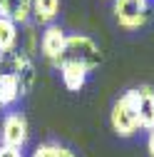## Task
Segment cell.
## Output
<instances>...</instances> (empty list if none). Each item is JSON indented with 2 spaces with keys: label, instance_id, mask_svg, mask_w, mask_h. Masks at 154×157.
<instances>
[{
  "label": "cell",
  "instance_id": "4fadbf2b",
  "mask_svg": "<svg viewBox=\"0 0 154 157\" xmlns=\"http://www.w3.org/2000/svg\"><path fill=\"white\" fill-rule=\"evenodd\" d=\"M32 157H60V145L55 142H42L32 150Z\"/></svg>",
  "mask_w": 154,
  "mask_h": 157
},
{
  "label": "cell",
  "instance_id": "5b68a950",
  "mask_svg": "<svg viewBox=\"0 0 154 157\" xmlns=\"http://www.w3.org/2000/svg\"><path fill=\"white\" fill-rule=\"evenodd\" d=\"M65 45H67V33L60 25H47L42 37H40V52L45 55V60L50 65H60L62 63V55H65Z\"/></svg>",
  "mask_w": 154,
  "mask_h": 157
},
{
  "label": "cell",
  "instance_id": "30bf717a",
  "mask_svg": "<svg viewBox=\"0 0 154 157\" xmlns=\"http://www.w3.org/2000/svg\"><path fill=\"white\" fill-rule=\"evenodd\" d=\"M17 97H23V92H20V85H17L15 75L3 70L0 72V110L10 107L13 102H17Z\"/></svg>",
  "mask_w": 154,
  "mask_h": 157
},
{
  "label": "cell",
  "instance_id": "8992f818",
  "mask_svg": "<svg viewBox=\"0 0 154 157\" xmlns=\"http://www.w3.org/2000/svg\"><path fill=\"white\" fill-rule=\"evenodd\" d=\"M0 135H3V145L15 147V150H23L25 142H28V135H30V127H28L25 115H23V112H10V115H5Z\"/></svg>",
  "mask_w": 154,
  "mask_h": 157
},
{
  "label": "cell",
  "instance_id": "2e32d148",
  "mask_svg": "<svg viewBox=\"0 0 154 157\" xmlns=\"http://www.w3.org/2000/svg\"><path fill=\"white\" fill-rule=\"evenodd\" d=\"M60 157H75V152H70L67 147H60Z\"/></svg>",
  "mask_w": 154,
  "mask_h": 157
},
{
  "label": "cell",
  "instance_id": "8fae6325",
  "mask_svg": "<svg viewBox=\"0 0 154 157\" xmlns=\"http://www.w3.org/2000/svg\"><path fill=\"white\" fill-rule=\"evenodd\" d=\"M60 15V0H32V17L37 25H52Z\"/></svg>",
  "mask_w": 154,
  "mask_h": 157
},
{
  "label": "cell",
  "instance_id": "e0dca14e",
  "mask_svg": "<svg viewBox=\"0 0 154 157\" xmlns=\"http://www.w3.org/2000/svg\"><path fill=\"white\" fill-rule=\"evenodd\" d=\"M3 60H5V55H3V52H0V65H3Z\"/></svg>",
  "mask_w": 154,
  "mask_h": 157
},
{
  "label": "cell",
  "instance_id": "6da1fadb",
  "mask_svg": "<svg viewBox=\"0 0 154 157\" xmlns=\"http://www.w3.org/2000/svg\"><path fill=\"white\" fill-rule=\"evenodd\" d=\"M62 63L80 65L87 72H92V70H97L100 63H102L100 45L94 43L90 35H67V45H65ZM57 67H60V65H57Z\"/></svg>",
  "mask_w": 154,
  "mask_h": 157
},
{
  "label": "cell",
  "instance_id": "3957f363",
  "mask_svg": "<svg viewBox=\"0 0 154 157\" xmlns=\"http://www.w3.org/2000/svg\"><path fill=\"white\" fill-rule=\"evenodd\" d=\"M3 65L8 67V72L15 75L17 85H20V92L28 95L32 87H35V80H37V72H35V65H32V57L23 50H15L10 55H5Z\"/></svg>",
  "mask_w": 154,
  "mask_h": 157
},
{
  "label": "cell",
  "instance_id": "7a4b0ae2",
  "mask_svg": "<svg viewBox=\"0 0 154 157\" xmlns=\"http://www.w3.org/2000/svg\"><path fill=\"white\" fill-rule=\"evenodd\" d=\"M112 130L119 137H132L139 130V115H137V90H127L109 112Z\"/></svg>",
  "mask_w": 154,
  "mask_h": 157
},
{
  "label": "cell",
  "instance_id": "9a60e30c",
  "mask_svg": "<svg viewBox=\"0 0 154 157\" xmlns=\"http://www.w3.org/2000/svg\"><path fill=\"white\" fill-rule=\"evenodd\" d=\"M147 132H149V137H147V152H149V157H154V127L147 130Z\"/></svg>",
  "mask_w": 154,
  "mask_h": 157
},
{
  "label": "cell",
  "instance_id": "5bb4252c",
  "mask_svg": "<svg viewBox=\"0 0 154 157\" xmlns=\"http://www.w3.org/2000/svg\"><path fill=\"white\" fill-rule=\"evenodd\" d=\"M0 157H23V152L15 147H8V145H0Z\"/></svg>",
  "mask_w": 154,
  "mask_h": 157
},
{
  "label": "cell",
  "instance_id": "277c9868",
  "mask_svg": "<svg viewBox=\"0 0 154 157\" xmlns=\"http://www.w3.org/2000/svg\"><path fill=\"white\" fill-rule=\"evenodd\" d=\"M114 17L127 30H137L149 20L147 0H114Z\"/></svg>",
  "mask_w": 154,
  "mask_h": 157
},
{
  "label": "cell",
  "instance_id": "ba28073f",
  "mask_svg": "<svg viewBox=\"0 0 154 157\" xmlns=\"http://www.w3.org/2000/svg\"><path fill=\"white\" fill-rule=\"evenodd\" d=\"M137 90V115H139V127L152 130L154 127V90L142 85Z\"/></svg>",
  "mask_w": 154,
  "mask_h": 157
},
{
  "label": "cell",
  "instance_id": "7c38bea8",
  "mask_svg": "<svg viewBox=\"0 0 154 157\" xmlns=\"http://www.w3.org/2000/svg\"><path fill=\"white\" fill-rule=\"evenodd\" d=\"M17 25L5 20V17H0V52L3 55H10L17 50Z\"/></svg>",
  "mask_w": 154,
  "mask_h": 157
},
{
  "label": "cell",
  "instance_id": "9c48e42d",
  "mask_svg": "<svg viewBox=\"0 0 154 157\" xmlns=\"http://www.w3.org/2000/svg\"><path fill=\"white\" fill-rule=\"evenodd\" d=\"M60 77H62V85L70 90V92H80L87 82V70L80 67V65H72V63H60Z\"/></svg>",
  "mask_w": 154,
  "mask_h": 157
},
{
  "label": "cell",
  "instance_id": "52a82bcc",
  "mask_svg": "<svg viewBox=\"0 0 154 157\" xmlns=\"http://www.w3.org/2000/svg\"><path fill=\"white\" fill-rule=\"evenodd\" d=\"M0 17L15 25H25L32 17V0H0Z\"/></svg>",
  "mask_w": 154,
  "mask_h": 157
}]
</instances>
